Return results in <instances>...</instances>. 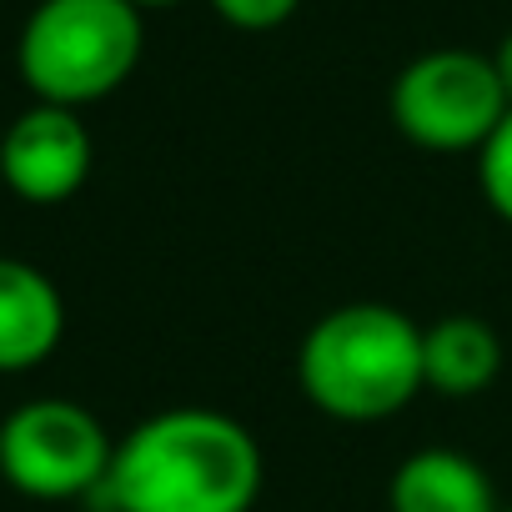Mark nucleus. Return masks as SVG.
Segmentation results:
<instances>
[{
  "mask_svg": "<svg viewBox=\"0 0 512 512\" xmlns=\"http://www.w3.org/2000/svg\"><path fill=\"white\" fill-rule=\"evenodd\" d=\"M96 497L106 512H251L262 497V447L216 407H166L116 442Z\"/></svg>",
  "mask_w": 512,
  "mask_h": 512,
  "instance_id": "1",
  "label": "nucleus"
},
{
  "mask_svg": "<svg viewBox=\"0 0 512 512\" xmlns=\"http://www.w3.org/2000/svg\"><path fill=\"white\" fill-rule=\"evenodd\" d=\"M302 397L337 422L397 417L422 387V327L382 302L327 312L297 352Z\"/></svg>",
  "mask_w": 512,
  "mask_h": 512,
  "instance_id": "2",
  "label": "nucleus"
},
{
  "mask_svg": "<svg viewBox=\"0 0 512 512\" xmlns=\"http://www.w3.org/2000/svg\"><path fill=\"white\" fill-rule=\"evenodd\" d=\"M141 46L146 26L131 0H41L21 26L16 66L36 101L81 111L131 81Z\"/></svg>",
  "mask_w": 512,
  "mask_h": 512,
  "instance_id": "3",
  "label": "nucleus"
},
{
  "mask_svg": "<svg viewBox=\"0 0 512 512\" xmlns=\"http://www.w3.org/2000/svg\"><path fill=\"white\" fill-rule=\"evenodd\" d=\"M116 442L101 417L71 397H36L0 417V477L36 502L96 497L111 477Z\"/></svg>",
  "mask_w": 512,
  "mask_h": 512,
  "instance_id": "4",
  "label": "nucleus"
},
{
  "mask_svg": "<svg viewBox=\"0 0 512 512\" xmlns=\"http://www.w3.org/2000/svg\"><path fill=\"white\" fill-rule=\"evenodd\" d=\"M507 111L492 56L462 46L427 51L392 81V126L422 151H482Z\"/></svg>",
  "mask_w": 512,
  "mask_h": 512,
  "instance_id": "5",
  "label": "nucleus"
},
{
  "mask_svg": "<svg viewBox=\"0 0 512 512\" xmlns=\"http://www.w3.org/2000/svg\"><path fill=\"white\" fill-rule=\"evenodd\" d=\"M96 146L81 111L36 101L0 131V186H11L31 206L71 201L91 176Z\"/></svg>",
  "mask_w": 512,
  "mask_h": 512,
  "instance_id": "6",
  "label": "nucleus"
},
{
  "mask_svg": "<svg viewBox=\"0 0 512 512\" xmlns=\"http://www.w3.org/2000/svg\"><path fill=\"white\" fill-rule=\"evenodd\" d=\"M66 337V302L56 282L21 262V256H0V377H16L56 357Z\"/></svg>",
  "mask_w": 512,
  "mask_h": 512,
  "instance_id": "7",
  "label": "nucleus"
},
{
  "mask_svg": "<svg viewBox=\"0 0 512 512\" xmlns=\"http://www.w3.org/2000/svg\"><path fill=\"white\" fill-rule=\"evenodd\" d=\"M387 502H392V512H502L487 472L452 447L412 452L392 472Z\"/></svg>",
  "mask_w": 512,
  "mask_h": 512,
  "instance_id": "8",
  "label": "nucleus"
},
{
  "mask_svg": "<svg viewBox=\"0 0 512 512\" xmlns=\"http://www.w3.org/2000/svg\"><path fill=\"white\" fill-rule=\"evenodd\" d=\"M502 372V342L482 317H442L422 332V377L442 397H477Z\"/></svg>",
  "mask_w": 512,
  "mask_h": 512,
  "instance_id": "9",
  "label": "nucleus"
},
{
  "mask_svg": "<svg viewBox=\"0 0 512 512\" xmlns=\"http://www.w3.org/2000/svg\"><path fill=\"white\" fill-rule=\"evenodd\" d=\"M477 176H482V191H487L492 211L502 221H512V111L492 131V141L477 151Z\"/></svg>",
  "mask_w": 512,
  "mask_h": 512,
  "instance_id": "10",
  "label": "nucleus"
},
{
  "mask_svg": "<svg viewBox=\"0 0 512 512\" xmlns=\"http://www.w3.org/2000/svg\"><path fill=\"white\" fill-rule=\"evenodd\" d=\"M302 0H211V11L236 31H277L297 16Z\"/></svg>",
  "mask_w": 512,
  "mask_h": 512,
  "instance_id": "11",
  "label": "nucleus"
},
{
  "mask_svg": "<svg viewBox=\"0 0 512 512\" xmlns=\"http://www.w3.org/2000/svg\"><path fill=\"white\" fill-rule=\"evenodd\" d=\"M492 66H497V81H502L507 106H512V31H507V36H502V46L492 51Z\"/></svg>",
  "mask_w": 512,
  "mask_h": 512,
  "instance_id": "12",
  "label": "nucleus"
},
{
  "mask_svg": "<svg viewBox=\"0 0 512 512\" xmlns=\"http://www.w3.org/2000/svg\"><path fill=\"white\" fill-rule=\"evenodd\" d=\"M136 11H166V6H181V0H131Z\"/></svg>",
  "mask_w": 512,
  "mask_h": 512,
  "instance_id": "13",
  "label": "nucleus"
},
{
  "mask_svg": "<svg viewBox=\"0 0 512 512\" xmlns=\"http://www.w3.org/2000/svg\"><path fill=\"white\" fill-rule=\"evenodd\" d=\"M502 512H512V507H502Z\"/></svg>",
  "mask_w": 512,
  "mask_h": 512,
  "instance_id": "14",
  "label": "nucleus"
}]
</instances>
